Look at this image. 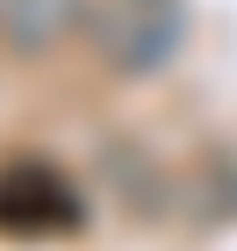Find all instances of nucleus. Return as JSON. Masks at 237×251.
I'll use <instances>...</instances> for the list:
<instances>
[{
    "label": "nucleus",
    "instance_id": "nucleus-2",
    "mask_svg": "<svg viewBox=\"0 0 237 251\" xmlns=\"http://www.w3.org/2000/svg\"><path fill=\"white\" fill-rule=\"evenodd\" d=\"M0 230L7 237H65V230H79V201L58 179V165H43V158L0 165Z\"/></svg>",
    "mask_w": 237,
    "mask_h": 251
},
{
    "label": "nucleus",
    "instance_id": "nucleus-1",
    "mask_svg": "<svg viewBox=\"0 0 237 251\" xmlns=\"http://www.w3.org/2000/svg\"><path fill=\"white\" fill-rule=\"evenodd\" d=\"M94 58L122 79H151L158 65H173L180 36H187V7L180 0H101L86 15Z\"/></svg>",
    "mask_w": 237,
    "mask_h": 251
}]
</instances>
